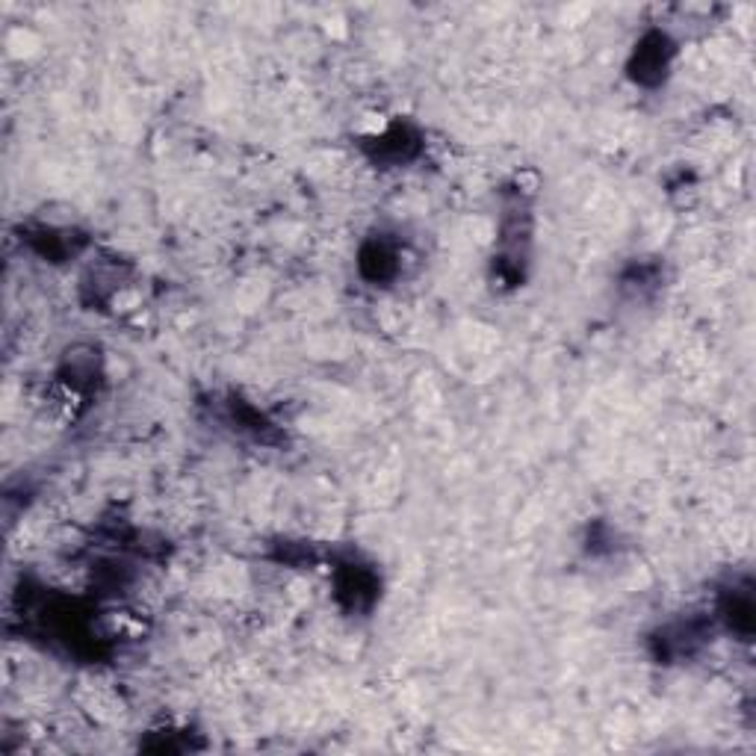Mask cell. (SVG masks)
I'll return each instance as SVG.
<instances>
[{
  "mask_svg": "<svg viewBox=\"0 0 756 756\" xmlns=\"http://www.w3.org/2000/svg\"><path fill=\"white\" fill-rule=\"evenodd\" d=\"M668 57H671L668 39H665V36H650V39L638 48V71H635V77H638L641 83H656L659 77H665Z\"/></svg>",
  "mask_w": 756,
  "mask_h": 756,
  "instance_id": "1",
  "label": "cell"
}]
</instances>
